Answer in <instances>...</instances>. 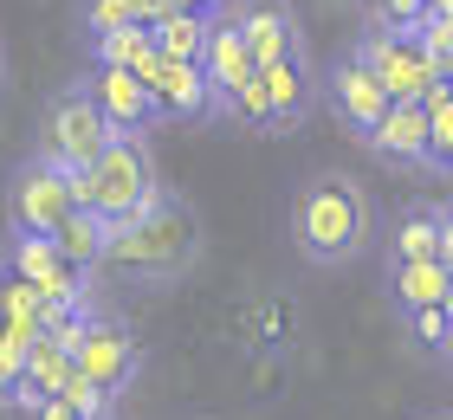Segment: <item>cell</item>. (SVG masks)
<instances>
[{"mask_svg": "<svg viewBox=\"0 0 453 420\" xmlns=\"http://www.w3.org/2000/svg\"><path fill=\"white\" fill-rule=\"evenodd\" d=\"M46 317H52L46 291L13 279V271H0V330H13L19 343H39V336H46Z\"/></svg>", "mask_w": 453, "mask_h": 420, "instance_id": "cell-19", "label": "cell"}, {"mask_svg": "<svg viewBox=\"0 0 453 420\" xmlns=\"http://www.w3.org/2000/svg\"><path fill=\"white\" fill-rule=\"evenodd\" d=\"M27 349L33 343H19L13 330H0V408L19 394V382H27Z\"/></svg>", "mask_w": 453, "mask_h": 420, "instance_id": "cell-24", "label": "cell"}, {"mask_svg": "<svg viewBox=\"0 0 453 420\" xmlns=\"http://www.w3.org/2000/svg\"><path fill=\"white\" fill-rule=\"evenodd\" d=\"M427 103V175H453V78H441Z\"/></svg>", "mask_w": 453, "mask_h": 420, "instance_id": "cell-22", "label": "cell"}, {"mask_svg": "<svg viewBox=\"0 0 453 420\" xmlns=\"http://www.w3.org/2000/svg\"><path fill=\"white\" fill-rule=\"evenodd\" d=\"M72 214H78V187L46 156H27L7 175V233H46L52 240Z\"/></svg>", "mask_w": 453, "mask_h": 420, "instance_id": "cell-5", "label": "cell"}, {"mask_svg": "<svg viewBox=\"0 0 453 420\" xmlns=\"http://www.w3.org/2000/svg\"><path fill=\"white\" fill-rule=\"evenodd\" d=\"M363 149L388 168L427 175V103H388V117L363 136Z\"/></svg>", "mask_w": 453, "mask_h": 420, "instance_id": "cell-13", "label": "cell"}, {"mask_svg": "<svg viewBox=\"0 0 453 420\" xmlns=\"http://www.w3.org/2000/svg\"><path fill=\"white\" fill-rule=\"evenodd\" d=\"M72 187H78V207H91V214L111 220L117 233H123V226H136L162 201V175H156L150 136H117L85 175H72Z\"/></svg>", "mask_w": 453, "mask_h": 420, "instance_id": "cell-3", "label": "cell"}, {"mask_svg": "<svg viewBox=\"0 0 453 420\" xmlns=\"http://www.w3.org/2000/svg\"><path fill=\"white\" fill-rule=\"evenodd\" d=\"M447 285H453V271L441 259H427V265H388V298H395L402 317H415V310H441L447 304Z\"/></svg>", "mask_w": 453, "mask_h": 420, "instance_id": "cell-17", "label": "cell"}, {"mask_svg": "<svg viewBox=\"0 0 453 420\" xmlns=\"http://www.w3.org/2000/svg\"><path fill=\"white\" fill-rule=\"evenodd\" d=\"M324 103H331V117H337L343 130L363 142V136L388 117V103H395V97H388V91H382V78H376L357 52L343 46L331 65H324Z\"/></svg>", "mask_w": 453, "mask_h": 420, "instance_id": "cell-8", "label": "cell"}, {"mask_svg": "<svg viewBox=\"0 0 453 420\" xmlns=\"http://www.w3.org/2000/svg\"><path fill=\"white\" fill-rule=\"evenodd\" d=\"M434 420H453V414H434Z\"/></svg>", "mask_w": 453, "mask_h": 420, "instance_id": "cell-32", "label": "cell"}, {"mask_svg": "<svg viewBox=\"0 0 453 420\" xmlns=\"http://www.w3.org/2000/svg\"><path fill=\"white\" fill-rule=\"evenodd\" d=\"M33 420H85V414H72V408H65V401H46V408H39V414H33Z\"/></svg>", "mask_w": 453, "mask_h": 420, "instance_id": "cell-28", "label": "cell"}, {"mask_svg": "<svg viewBox=\"0 0 453 420\" xmlns=\"http://www.w3.org/2000/svg\"><path fill=\"white\" fill-rule=\"evenodd\" d=\"M214 19H220V13H169L162 27H150V33H156V52L169 58V65H201V58H208Z\"/></svg>", "mask_w": 453, "mask_h": 420, "instance_id": "cell-21", "label": "cell"}, {"mask_svg": "<svg viewBox=\"0 0 453 420\" xmlns=\"http://www.w3.org/2000/svg\"><path fill=\"white\" fill-rule=\"evenodd\" d=\"M58 252H65V265H78V271H104V259H111V240H117V226L111 220H97L91 207H78V214L58 226Z\"/></svg>", "mask_w": 453, "mask_h": 420, "instance_id": "cell-18", "label": "cell"}, {"mask_svg": "<svg viewBox=\"0 0 453 420\" xmlns=\"http://www.w3.org/2000/svg\"><path fill=\"white\" fill-rule=\"evenodd\" d=\"M259 84H265V136L298 130V123L324 103V78L311 72V46L292 52V58L273 65V72H259Z\"/></svg>", "mask_w": 453, "mask_h": 420, "instance_id": "cell-10", "label": "cell"}, {"mask_svg": "<svg viewBox=\"0 0 453 420\" xmlns=\"http://www.w3.org/2000/svg\"><path fill=\"white\" fill-rule=\"evenodd\" d=\"M111 142L117 136H111L104 111L91 103V91H85V84H65V91L46 103V123H39V149L33 156H46L52 168H65V175H85Z\"/></svg>", "mask_w": 453, "mask_h": 420, "instance_id": "cell-4", "label": "cell"}, {"mask_svg": "<svg viewBox=\"0 0 453 420\" xmlns=\"http://www.w3.org/2000/svg\"><path fill=\"white\" fill-rule=\"evenodd\" d=\"M85 91H91L97 111H104L111 136H150L156 123H162V117H156V97H150V84H142L136 72H104V65H91Z\"/></svg>", "mask_w": 453, "mask_h": 420, "instance_id": "cell-12", "label": "cell"}, {"mask_svg": "<svg viewBox=\"0 0 453 420\" xmlns=\"http://www.w3.org/2000/svg\"><path fill=\"white\" fill-rule=\"evenodd\" d=\"M58 401H65L72 414H85V420H117V401H111L104 388H91L85 375H72V382H65V394H58Z\"/></svg>", "mask_w": 453, "mask_h": 420, "instance_id": "cell-25", "label": "cell"}, {"mask_svg": "<svg viewBox=\"0 0 453 420\" xmlns=\"http://www.w3.org/2000/svg\"><path fill=\"white\" fill-rule=\"evenodd\" d=\"M441 265L453 271V207H447V214H441Z\"/></svg>", "mask_w": 453, "mask_h": 420, "instance_id": "cell-27", "label": "cell"}, {"mask_svg": "<svg viewBox=\"0 0 453 420\" xmlns=\"http://www.w3.org/2000/svg\"><path fill=\"white\" fill-rule=\"evenodd\" d=\"M142 84H150L162 123H201V117H220V111H214V91H208V72H201V65H169V58H162V65L142 78Z\"/></svg>", "mask_w": 453, "mask_h": 420, "instance_id": "cell-14", "label": "cell"}, {"mask_svg": "<svg viewBox=\"0 0 453 420\" xmlns=\"http://www.w3.org/2000/svg\"><path fill=\"white\" fill-rule=\"evenodd\" d=\"M408 336H415L421 349H453V324H447V310H415V317H408Z\"/></svg>", "mask_w": 453, "mask_h": 420, "instance_id": "cell-26", "label": "cell"}, {"mask_svg": "<svg viewBox=\"0 0 453 420\" xmlns=\"http://www.w3.org/2000/svg\"><path fill=\"white\" fill-rule=\"evenodd\" d=\"M427 19V0H369V27H388V33H415Z\"/></svg>", "mask_w": 453, "mask_h": 420, "instance_id": "cell-23", "label": "cell"}, {"mask_svg": "<svg viewBox=\"0 0 453 420\" xmlns=\"http://www.w3.org/2000/svg\"><path fill=\"white\" fill-rule=\"evenodd\" d=\"M78 375H85L91 388H104L111 401H123V394L136 388V375H142V343H136V330L111 317V310H97L91 330L78 336Z\"/></svg>", "mask_w": 453, "mask_h": 420, "instance_id": "cell-7", "label": "cell"}, {"mask_svg": "<svg viewBox=\"0 0 453 420\" xmlns=\"http://www.w3.org/2000/svg\"><path fill=\"white\" fill-rule=\"evenodd\" d=\"M369 240H376V201L357 175L343 168H318L311 181H298L292 195V246L304 265L337 271L349 259H363Z\"/></svg>", "mask_w": 453, "mask_h": 420, "instance_id": "cell-1", "label": "cell"}, {"mask_svg": "<svg viewBox=\"0 0 453 420\" xmlns=\"http://www.w3.org/2000/svg\"><path fill=\"white\" fill-rule=\"evenodd\" d=\"M441 310H447V324H453V285H447V304H441Z\"/></svg>", "mask_w": 453, "mask_h": 420, "instance_id": "cell-30", "label": "cell"}, {"mask_svg": "<svg viewBox=\"0 0 453 420\" xmlns=\"http://www.w3.org/2000/svg\"><path fill=\"white\" fill-rule=\"evenodd\" d=\"M91 65L150 78V72L162 65V52H156V33H150V27H123V33H104V39H91Z\"/></svg>", "mask_w": 453, "mask_h": 420, "instance_id": "cell-20", "label": "cell"}, {"mask_svg": "<svg viewBox=\"0 0 453 420\" xmlns=\"http://www.w3.org/2000/svg\"><path fill=\"white\" fill-rule=\"evenodd\" d=\"M201 72H208V91H214V111H220V117H234V111H240V97L259 84V65H253V52H246V39H240V27H234V13H220V19H214Z\"/></svg>", "mask_w": 453, "mask_h": 420, "instance_id": "cell-11", "label": "cell"}, {"mask_svg": "<svg viewBox=\"0 0 453 420\" xmlns=\"http://www.w3.org/2000/svg\"><path fill=\"white\" fill-rule=\"evenodd\" d=\"M427 19H453V0H427Z\"/></svg>", "mask_w": 453, "mask_h": 420, "instance_id": "cell-29", "label": "cell"}, {"mask_svg": "<svg viewBox=\"0 0 453 420\" xmlns=\"http://www.w3.org/2000/svg\"><path fill=\"white\" fill-rule=\"evenodd\" d=\"M0 84H7V52H0Z\"/></svg>", "mask_w": 453, "mask_h": 420, "instance_id": "cell-31", "label": "cell"}, {"mask_svg": "<svg viewBox=\"0 0 453 420\" xmlns=\"http://www.w3.org/2000/svg\"><path fill=\"white\" fill-rule=\"evenodd\" d=\"M441 214H447V207H434V201H408L395 214V226H388V265L441 259Z\"/></svg>", "mask_w": 453, "mask_h": 420, "instance_id": "cell-15", "label": "cell"}, {"mask_svg": "<svg viewBox=\"0 0 453 420\" xmlns=\"http://www.w3.org/2000/svg\"><path fill=\"white\" fill-rule=\"evenodd\" d=\"M0 271H13V279H27L39 291H52L58 279H65V252H58V240H46V233H7Z\"/></svg>", "mask_w": 453, "mask_h": 420, "instance_id": "cell-16", "label": "cell"}, {"mask_svg": "<svg viewBox=\"0 0 453 420\" xmlns=\"http://www.w3.org/2000/svg\"><path fill=\"white\" fill-rule=\"evenodd\" d=\"M226 13H234V27H240V39H246V52H253L259 72H273L292 52H304L292 0H226Z\"/></svg>", "mask_w": 453, "mask_h": 420, "instance_id": "cell-9", "label": "cell"}, {"mask_svg": "<svg viewBox=\"0 0 453 420\" xmlns=\"http://www.w3.org/2000/svg\"><path fill=\"white\" fill-rule=\"evenodd\" d=\"M349 52H357L363 65L382 78V91L395 97V103H421V97H427V91L441 84L434 58H427V46H421V33H388V27H363L357 39H349Z\"/></svg>", "mask_w": 453, "mask_h": 420, "instance_id": "cell-6", "label": "cell"}, {"mask_svg": "<svg viewBox=\"0 0 453 420\" xmlns=\"http://www.w3.org/2000/svg\"><path fill=\"white\" fill-rule=\"evenodd\" d=\"M195 259H201V220L188 214V201H181V195L162 187V201L150 207V214L111 240V259L104 265L123 271L130 285L156 291V285H175Z\"/></svg>", "mask_w": 453, "mask_h": 420, "instance_id": "cell-2", "label": "cell"}, {"mask_svg": "<svg viewBox=\"0 0 453 420\" xmlns=\"http://www.w3.org/2000/svg\"><path fill=\"white\" fill-rule=\"evenodd\" d=\"M447 363H453V349H447Z\"/></svg>", "mask_w": 453, "mask_h": 420, "instance_id": "cell-33", "label": "cell"}]
</instances>
